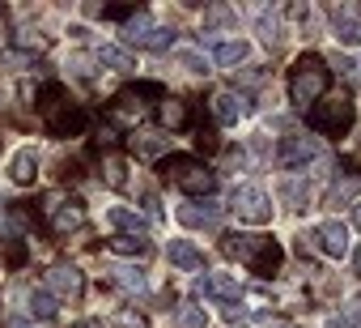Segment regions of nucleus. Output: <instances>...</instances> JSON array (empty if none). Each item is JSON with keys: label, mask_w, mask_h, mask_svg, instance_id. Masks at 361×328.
<instances>
[{"label": "nucleus", "mask_w": 361, "mask_h": 328, "mask_svg": "<svg viewBox=\"0 0 361 328\" xmlns=\"http://www.w3.org/2000/svg\"><path fill=\"white\" fill-rule=\"evenodd\" d=\"M140 205H145V213H149V218H161V209H157V197H153V192H140Z\"/></svg>", "instance_id": "34"}, {"label": "nucleus", "mask_w": 361, "mask_h": 328, "mask_svg": "<svg viewBox=\"0 0 361 328\" xmlns=\"http://www.w3.org/2000/svg\"><path fill=\"white\" fill-rule=\"evenodd\" d=\"M213 60L221 69H238L247 60V43L243 39H226V43H213Z\"/></svg>", "instance_id": "21"}, {"label": "nucleus", "mask_w": 361, "mask_h": 328, "mask_svg": "<svg viewBox=\"0 0 361 328\" xmlns=\"http://www.w3.org/2000/svg\"><path fill=\"white\" fill-rule=\"evenodd\" d=\"M9 180H13L18 188H30V184L39 180V158H35V149H18V153H13V162H9Z\"/></svg>", "instance_id": "15"}, {"label": "nucleus", "mask_w": 361, "mask_h": 328, "mask_svg": "<svg viewBox=\"0 0 361 328\" xmlns=\"http://www.w3.org/2000/svg\"><path fill=\"white\" fill-rule=\"evenodd\" d=\"M47 213H51V230H56V235H68V230H77V226L85 222V205H81L77 197H60V201H51Z\"/></svg>", "instance_id": "10"}, {"label": "nucleus", "mask_w": 361, "mask_h": 328, "mask_svg": "<svg viewBox=\"0 0 361 328\" xmlns=\"http://www.w3.org/2000/svg\"><path fill=\"white\" fill-rule=\"evenodd\" d=\"M196 294H200V298H217V303L230 307V303H238L243 290H238V281H234L230 273H204V277L196 281Z\"/></svg>", "instance_id": "12"}, {"label": "nucleus", "mask_w": 361, "mask_h": 328, "mask_svg": "<svg viewBox=\"0 0 361 328\" xmlns=\"http://www.w3.org/2000/svg\"><path fill=\"white\" fill-rule=\"evenodd\" d=\"M64 102H68V98H64V86H56V81H51V86H43V94H39V102H35V107H39V111H43V119H47V115H51L56 107H64Z\"/></svg>", "instance_id": "25"}, {"label": "nucleus", "mask_w": 361, "mask_h": 328, "mask_svg": "<svg viewBox=\"0 0 361 328\" xmlns=\"http://www.w3.org/2000/svg\"><path fill=\"white\" fill-rule=\"evenodd\" d=\"M85 128H90V115H85L77 102H64V107H56V111L47 115V132H51V136H60V141L81 136Z\"/></svg>", "instance_id": "8"}, {"label": "nucleus", "mask_w": 361, "mask_h": 328, "mask_svg": "<svg viewBox=\"0 0 361 328\" xmlns=\"http://www.w3.org/2000/svg\"><path fill=\"white\" fill-rule=\"evenodd\" d=\"M331 22H336V39L344 47H361V5H336Z\"/></svg>", "instance_id": "13"}, {"label": "nucleus", "mask_w": 361, "mask_h": 328, "mask_svg": "<svg viewBox=\"0 0 361 328\" xmlns=\"http://www.w3.org/2000/svg\"><path fill=\"white\" fill-rule=\"evenodd\" d=\"M9 260L22 264V260H26V247H22V243H9Z\"/></svg>", "instance_id": "38"}, {"label": "nucleus", "mask_w": 361, "mask_h": 328, "mask_svg": "<svg viewBox=\"0 0 361 328\" xmlns=\"http://www.w3.org/2000/svg\"><path fill=\"white\" fill-rule=\"evenodd\" d=\"M310 239H314V247H319L323 256H331V260L348 256V226H344L340 218H327V222H319Z\"/></svg>", "instance_id": "9"}, {"label": "nucleus", "mask_w": 361, "mask_h": 328, "mask_svg": "<svg viewBox=\"0 0 361 328\" xmlns=\"http://www.w3.org/2000/svg\"><path fill=\"white\" fill-rule=\"evenodd\" d=\"M221 252L226 256H238L259 277H272L281 269V260H285V247L276 239H251V235H226L221 239Z\"/></svg>", "instance_id": "3"}, {"label": "nucleus", "mask_w": 361, "mask_h": 328, "mask_svg": "<svg viewBox=\"0 0 361 328\" xmlns=\"http://www.w3.org/2000/svg\"><path fill=\"white\" fill-rule=\"evenodd\" d=\"M128 149L136 153V158H166V136H157V132H136L132 141H128Z\"/></svg>", "instance_id": "20"}, {"label": "nucleus", "mask_w": 361, "mask_h": 328, "mask_svg": "<svg viewBox=\"0 0 361 328\" xmlns=\"http://www.w3.org/2000/svg\"><path fill=\"white\" fill-rule=\"evenodd\" d=\"M268 328H289V324H281V320H272V324H268Z\"/></svg>", "instance_id": "41"}, {"label": "nucleus", "mask_w": 361, "mask_h": 328, "mask_svg": "<svg viewBox=\"0 0 361 328\" xmlns=\"http://www.w3.org/2000/svg\"><path fill=\"white\" fill-rule=\"evenodd\" d=\"M111 328H149V315H140V311H115Z\"/></svg>", "instance_id": "29"}, {"label": "nucleus", "mask_w": 361, "mask_h": 328, "mask_svg": "<svg viewBox=\"0 0 361 328\" xmlns=\"http://www.w3.org/2000/svg\"><path fill=\"white\" fill-rule=\"evenodd\" d=\"M106 247L115 256H149V239L145 235H115V239H106Z\"/></svg>", "instance_id": "22"}, {"label": "nucleus", "mask_w": 361, "mask_h": 328, "mask_svg": "<svg viewBox=\"0 0 361 328\" xmlns=\"http://www.w3.org/2000/svg\"><path fill=\"white\" fill-rule=\"evenodd\" d=\"M9 328H30V324H26V320H13V324H9Z\"/></svg>", "instance_id": "40"}, {"label": "nucleus", "mask_w": 361, "mask_h": 328, "mask_svg": "<svg viewBox=\"0 0 361 328\" xmlns=\"http://www.w3.org/2000/svg\"><path fill=\"white\" fill-rule=\"evenodd\" d=\"M178 64H183V69H192V73H204V60H200L196 52H178Z\"/></svg>", "instance_id": "32"}, {"label": "nucleus", "mask_w": 361, "mask_h": 328, "mask_svg": "<svg viewBox=\"0 0 361 328\" xmlns=\"http://www.w3.org/2000/svg\"><path fill=\"white\" fill-rule=\"evenodd\" d=\"M230 213L238 222H247V226H264V222H272V201H268V192L259 184H243L234 192V201H230Z\"/></svg>", "instance_id": "5"}, {"label": "nucleus", "mask_w": 361, "mask_h": 328, "mask_svg": "<svg viewBox=\"0 0 361 328\" xmlns=\"http://www.w3.org/2000/svg\"><path fill=\"white\" fill-rule=\"evenodd\" d=\"M47 290L56 294V298H81V290H85V277H81V269L77 264H56L51 273H47Z\"/></svg>", "instance_id": "11"}, {"label": "nucleus", "mask_w": 361, "mask_h": 328, "mask_svg": "<svg viewBox=\"0 0 361 328\" xmlns=\"http://www.w3.org/2000/svg\"><path fill=\"white\" fill-rule=\"evenodd\" d=\"M357 188H361V180H348V184H336V188H331V201H348V197H357Z\"/></svg>", "instance_id": "31"}, {"label": "nucleus", "mask_w": 361, "mask_h": 328, "mask_svg": "<svg viewBox=\"0 0 361 328\" xmlns=\"http://www.w3.org/2000/svg\"><path fill=\"white\" fill-rule=\"evenodd\" d=\"M157 175H161L170 188L188 192V197H196V201H209L213 188H217V175L204 167L200 158H192V153H166V158L157 162Z\"/></svg>", "instance_id": "1"}, {"label": "nucleus", "mask_w": 361, "mask_h": 328, "mask_svg": "<svg viewBox=\"0 0 361 328\" xmlns=\"http://www.w3.org/2000/svg\"><path fill=\"white\" fill-rule=\"evenodd\" d=\"M106 184L111 188H123V167H119V162H106Z\"/></svg>", "instance_id": "33"}, {"label": "nucleus", "mask_w": 361, "mask_h": 328, "mask_svg": "<svg viewBox=\"0 0 361 328\" xmlns=\"http://www.w3.org/2000/svg\"><path fill=\"white\" fill-rule=\"evenodd\" d=\"M247 111H251V102H247L243 94H230V90H226V94L213 98V115H217V124H238Z\"/></svg>", "instance_id": "17"}, {"label": "nucleus", "mask_w": 361, "mask_h": 328, "mask_svg": "<svg viewBox=\"0 0 361 328\" xmlns=\"http://www.w3.org/2000/svg\"><path fill=\"white\" fill-rule=\"evenodd\" d=\"M327 86H331V69L323 56L306 52L293 60V69H289V102L293 107H314L327 94Z\"/></svg>", "instance_id": "2"}, {"label": "nucleus", "mask_w": 361, "mask_h": 328, "mask_svg": "<svg viewBox=\"0 0 361 328\" xmlns=\"http://www.w3.org/2000/svg\"><path fill=\"white\" fill-rule=\"evenodd\" d=\"M56 294L51 290H43V286H35V290H26V315H35V320H56Z\"/></svg>", "instance_id": "19"}, {"label": "nucleus", "mask_w": 361, "mask_h": 328, "mask_svg": "<svg viewBox=\"0 0 361 328\" xmlns=\"http://www.w3.org/2000/svg\"><path fill=\"white\" fill-rule=\"evenodd\" d=\"M170 264L183 269V273H196V269H204V252L192 239H174L170 243Z\"/></svg>", "instance_id": "16"}, {"label": "nucleus", "mask_w": 361, "mask_h": 328, "mask_svg": "<svg viewBox=\"0 0 361 328\" xmlns=\"http://www.w3.org/2000/svg\"><path fill=\"white\" fill-rule=\"evenodd\" d=\"M357 119V107L348 98H319L310 111H306V124L319 132V136H344Z\"/></svg>", "instance_id": "4"}, {"label": "nucleus", "mask_w": 361, "mask_h": 328, "mask_svg": "<svg viewBox=\"0 0 361 328\" xmlns=\"http://www.w3.org/2000/svg\"><path fill=\"white\" fill-rule=\"evenodd\" d=\"M123 39H128L132 47H145V52H161V47H170V39H174V35H170L166 26H153V22L140 13V18H132V22L123 26Z\"/></svg>", "instance_id": "6"}, {"label": "nucleus", "mask_w": 361, "mask_h": 328, "mask_svg": "<svg viewBox=\"0 0 361 328\" xmlns=\"http://www.w3.org/2000/svg\"><path fill=\"white\" fill-rule=\"evenodd\" d=\"M327 328H361V324H353V320H348V315H344V311H336V315H331V324H327Z\"/></svg>", "instance_id": "37"}, {"label": "nucleus", "mask_w": 361, "mask_h": 328, "mask_svg": "<svg viewBox=\"0 0 361 328\" xmlns=\"http://www.w3.org/2000/svg\"><path fill=\"white\" fill-rule=\"evenodd\" d=\"M221 209L213 201H192V205H178V222L192 226V230H217Z\"/></svg>", "instance_id": "14"}, {"label": "nucleus", "mask_w": 361, "mask_h": 328, "mask_svg": "<svg viewBox=\"0 0 361 328\" xmlns=\"http://www.w3.org/2000/svg\"><path fill=\"white\" fill-rule=\"evenodd\" d=\"M98 60H102L106 69H115V73H132V69H136V60H132L123 47H115V43H106V47L98 52Z\"/></svg>", "instance_id": "24"}, {"label": "nucleus", "mask_w": 361, "mask_h": 328, "mask_svg": "<svg viewBox=\"0 0 361 328\" xmlns=\"http://www.w3.org/2000/svg\"><path fill=\"white\" fill-rule=\"evenodd\" d=\"M353 222H357V230H361V205H357V213H353Z\"/></svg>", "instance_id": "39"}, {"label": "nucleus", "mask_w": 361, "mask_h": 328, "mask_svg": "<svg viewBox=\"0 0 361 328\" xmlns=\"http://www.w3.org/2000/svg\"><path fill=\"white\" fill-rule=\"evenodd\" d=\"M314 158H319V145L310 136H285L281 149H276V162H281L285 171H306Z\"/></svg>", "instance_id": "7"}, {"label": "nucleus", "mask_w": 361, "mask_h": 328, "mask_svg": "<svg viewBox=\"0 0 361 328\" xmlns=\"http://www.w3.org/2000/svg\"><path fill=\"white\" fill-rule=\"evenodd\" d=\"M111 281L123 290H145V273L140 269H111Z\"/></svg>", "instance_id": "26"}, {"label": "nucleus", "mask_w": 361, "mask_h": 328, "mask_svg": "<svg viewBox=\"0 0 361 328\" xmlns=\"http://www.w3.org/2000/svg\"><path fill=\"white\" fill-rule=\"evenodd\" d=\"M204 324H209L204 307H196V303H188V307H178V328H204Z\"/></svg>", "instance_id": "27"}, {"label": "nucleus", "mask_w": 361, "mask_h": 328, "mask_svg": "<svg viewBox=\"0 0 361 328\" xmlns=\"http://www.w3.org/2000/svg\"><path fill=\"white\" fill-rule=\"evenodd\" d=\"M140 13H145V9L136 5V0H132V5H106V9H102L106 22H132V18H140Z\"/></svg>", "instance_id": "28"}, {"label": "nucleus", "mask_w": 361, "mask_h": 328, "mask_svg": "<svg viewBox=\"0 0 361 328\" xmlns=\"http://www.w3.org/2000/svg\"><path fill=\"white\" fill-rule=\"evenodd\" d=\"M157 119H161L166 128H188V124H192V111H188L183 98H170V94H166V98L157 102Z\"/></svg>", "instance_id": "18"}, {"label": "nucleus", "mask_w": 361, "mask_h": 328, "mask_svg": "<svg viewBox=\"0 0 361 328\" xmlns=\"http://www.w3.org/2000/svg\"><path fill=\"white\" fill-rule=\"evenodd\" d=\"M196 145H200V149H217V136H213V132H204V128H200V132H196Z\"/></svg>", "instance_id": "36"}, {"label": "nucleus", "mask_w": 361, "mask_h": 328, "mask_svg": "<svg viewBox=\"0 0 361 328\" xmlns=\"http://www.w3.org/2000/svg\"><path fill=\"white\" fill-rule=\"evenodd\" d=\"M13 43H18L22 52H43V39H39V35H30V30H22V35H18Z\"/></svg>", "instance_id": "30"}, {"label": "nucleus", "mask_w": 361, "mask_h": 328, "mask_svg": "<svg viewBox=\"0 0 361 328\" xmlns=\"http://www.w3.org/2000/svg\"><path fill=\"white\" fill-rule=\"evenodd\" d=\"M106 218H111V226H115L119 235H145V218H140L136 209H111Z\"/></svg>", "instance_id": "23"}, {"label": "nucleus", "mask_w": 361, "mask_h": 328, "mask_svg": "<svg viewBox=\"0 0 361 328\" xmlns=\"http://www.w3.org/2000/svg\"><path fill=\"white\" fill-rule=\"evenodd\" d=\"M344 315H348L353 324H361V294H357V298H348V307H344Z\"/></svg>", "instance_id": "35"}]
</instances>
